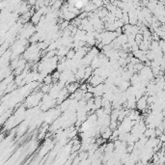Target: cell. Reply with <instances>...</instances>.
Segmentation results:
<instances>
[{"instance_id":"obj_1","label":"cell","mask_w":165,"mask_h":165,"mask_svg":"<svg viewBox=\"0 0 165 165\" xmlns=\"http://www.w3.org/2000/svg\"><path fill=\"white\" fill-rule=\"evenodd\" d=\"M147 97H141L136 102V107L140 110H144L147 107Z\"/></svg>"}]
</instances>
